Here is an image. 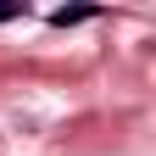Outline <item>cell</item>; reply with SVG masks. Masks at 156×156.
I'll return each mask as SVG.
<instances>
[{"mask_svg":"<svg viewBox=\"0 0 156 156\" xmlns=\"http://www.w3.org/2000/svg\"><path fill=\"white\" fill-rule=\"evenodd\" d=\"M23 17V6H0V23H17Z\"/></svg>","mask_w":156,"mask_h":156,"instance_id":"7a4b0ae2","label":"cell"},{"mask_svg":"<svg viewBox=\"0 0 156 156\" xmlns=\"http://www.w3.org/2000/svg\"><path fill=\"white\" fill-rule=\"evenodd\" d=\"M89 17H101L95 6H62V11H50V23L56 28H73V23H89Z\"/></svg>","mask_w":156,"mask_h":156,"instance_id":"6da1fadb","label":"cell"}]
</instances>
